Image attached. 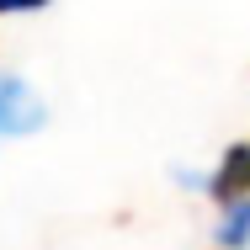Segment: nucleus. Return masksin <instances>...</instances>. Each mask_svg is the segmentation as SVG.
Segmentation results:
<instances>
[{
	"instance_id": "nucleus-1",
	"label": "nucleus",
	"mask_w": 250,
	"mask_h": 250,
	"mask_svg": "<svg viewBox=\"0 0 250 250\" xmlns=\"http://www.w3.org/2000/svg\"><path fill=\"white\" fill-rule=\"evenodd\" d=\"M32 128H43V101L21 80L0 75V133H32Z\"/></svg>"
},
{
	"instance_id": "nucleus-2",
	"label": "nucleus",
	"mask_w": 250,
	"mask_h": 250,
	"mask_svg": "<svg viewBox=\"0 0 250 250\" xmlns=\"http://www.w3.org/2000/svg\"><path fill=\"white\" fill-rule=\"evenodd\" d=\"M208 192L218 202H250V144H229V154H224V165L213 170V181H208Z\"/></svg>"
},
{
	"instance_id": "nucleus-3",
	"label": "nucleus",
	"mask_w": 250,
	"mask_h": 250,
	"mask_svg": "<svg viewBox=\"0 0 250 250\" xmlns=\"http://www.w3.org/2000/svg\"><path fill=\"white\" fill-rule=\"evenodd\" d=\"M218 240H224V245H245V240H250V202H234V208L224 213Z\"/></svg>"
},
{
	"instance_id": "nucleus-4",
	"label": "nucleus",
	"mask_w": 250,
	"mask_h": 250,
	"mask_svg": "<svg viewBox=\"0 0 250 250\" xmlns=\"http://www.w3.org/2000/svg\"><path fill=\"white\" fill-rule=\"evenodd\" d=\"M38 5H48V0H0V11H38Z\"/></svg>"
}]
</instances>
